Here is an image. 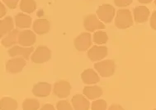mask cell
<instances>
[{"mask_svg":"<svg viewBox=\"0 0 156 110\" xmlns=\"http://www.w3.org/2000/svg\"><path fill=\"white\" fill-rule=\"evenodd\" d=\"M97 16L103 22L110 23L115 16V8L111 4H102L97 10Z\"/></svg>","mask_w":156,"mask_h":110,"instance_id":"3","label":"cell"},{"mask_svg":"<svg viewBox=\"0 0 156 110\" xmlns=\"http://www.w3.org/2000/svg\"><path fill=\"white\" fill-rule=\"evenodd\" d=\"M154 110H156V108H155V109H154Z\"/></svg>","mask_w":156,"mask_h":110,"instance_id":"35","label":"cell"},{"mask_svg":"<svg viewBox=\"0 0 156 110\" xmlns=\"http://www.w3.org/2000/svg\"><path fill=\"white\" fill-rule=\"evenodd\" d=\"M108 110H125L123 108L119 105H112L110 106Z\"/></svg>","mask_w":156,"mask_h":110,"instance_id":"31","label":"cell"},{"mask_svg":"<svg viewBox=\"0 0 156 110\" xmlns=\"http://www.w3.org/2000/svg\"><path fill=\"white\" fill-rule=\"evenodd\" d=\"M57 110H73L70 104L67 100H61L57 103Z\"/></svg>","mask_w":156,"mask_h":110,"instance_id":"26","label":"cell"},{"mask_svg":"<svg viewBox=\"0 0 156 110\" xmlns=\"http://www.w3.org/2000/svg\"><path fill=\"white\" fill-rule=\"evenodd\" d=\"M71 102L74 110H88L90 108L89 101L82 95H75Z\"/></svg>","mask_w":156,"mask_h":110,"instance_id":"13","label":"cell"},{"mask_svg":"<svg viewBox=\"0 0 156 110\" xmlns=\"http://www.w3.org/2000/svg\"><path fill=\"white\" fill-rule=\"evenodd\" d=\"M83 26L85 30L89 32H94L95 30L98 29H104L105 25L102 22H101L98 18L94 14H89L86 16L83 20Z\"/></svg>","mask_w":156,"mask_h":110,"instance_id":"5","label":"cell"},{"mask_svg":"<svg viewBox=\"0 0 156 110\" xmlns=\"http://www.w3.org/2000/svg\"><path fill=\"white\" fill-rule=\"evenodd\" d=\"M40 108V104L38 100L35 99H26L23 101V110H38Z\"/></svg>","mask_w":156,"mask_h":110,"instance_id":"23","label":"cell"},{"mask_svg":"<svg viewBox=\"0 0 156 110\" xmlns=\"http://www.w3.org/2000/svg\"><path fill=\"white\" fill-rule=\"evenodd\" d=\"M36 35L30 30L21 31L18 35V44L22 46H31L36 42Z\"/></svg>","mask_w":156,"mask_h":110,"instance_id":"10","label":"cell"},{"mask_svg":"<svg viewBox=\"0 0 156 110\" xmlns=\"http://www.w3.org/2000/svg\"><path fill=\"white\" fill-rule=\"evenodd\" d=\"M82 81L85 84L92 85L99 82V76L93 69H86L81 74Z\"/></svg>","mask_w":156,"mask_h":110,"instance_id":"15","label":"cell"},{"mask_svg":"<svg viewBox=\"0 0 156 110\" xmlns=\"http://www.w3.org/2000/svg\"><path fill=\"white\" fill-rule=\"evenodd\" d=\"M115 24L117 28L126 29L133 25V18L131 12L128 9H120L116 12Z\"/></svg>","mask_w":156,"mask_h":110,"instance_id":"1","label":"cell"},{"mask_svg":"<svg viewBox=\"0 0 156 110\" xmlns=\"http://www.w3.org/2000/svg\"><path fill=\"white\" fill-rule=\"evenodd\" d=\"M154 3H155V5H156V0H154Z\"/></svg>","mask_w":156,"mask_h":110,"instance_id":"34","label":"cell"},{"mask_svg":"<svg viewBox=\"0 0 156 110\" xmlns=\"http://www.w3.org/2000/svg\"><path fill=\"white\" fill-rule=\"evenodd\" d=\"M0 35L1 37L4 36L7 34H9V32H11L12 31H13V27H14V23L12 21V18L11 17H6L5 18H3V20H1L0 22Z\"/></svg>","mask_w":156,"mask_h":110,"instance_id":"17","label":"cell"},{"mask_svg":"<svg viewBox=\"0 0 156 110\" xmlns=\"http://www.w3.org/2000/svg\"><path fill=\"white\" fill-rule=\"evenodd\" d=\"M151 26L152 29L156 31V11H154L151 15Z\"/></svg>","mask_w":156,"mask_h":110,"instance_id":"29","label":"cell"},{"mask_svg":"<svg viewBox=\"0 0 156 110\" xmlns=\"http://www.w3.org/2000/svg\"><path fill=\"white\" fill-rule=\"evenodd\" d=\"M26 59L23 58H15L9 60L6 63V71L9 73H18L23 71L26 65Z\"/></svg>","mask_w":156,"mask_h":110,"instance_id":"6","label":"cell"},{"mask_svg":"<svg viewBox=\"0 0 156 110\" xmlns=\"http://www.w3.org/2000/svg\"><path fill=\"white\" fill-rule=\"evenodd\" d=\"M51 85L49 83L46 82H40L37 83V85H34V87L32 89V93L37 97H46L51 94Z\"/></svg>","mask_w":156,"mask_h":110,"instance_id":"12","label":"cell"},{"mask_svg":"<svg viewBox=\"0 0 156 110\" xmlns=\"http://www.w3.org/2000/svg\"><path fill=\"white\" fill-rule=\"evenodd\" d=\"M15 23L18 28H29L31 24V17L22 12L15 16Z\"/></svg>","mask_w":156,"mask_h":110,"instance_id":"18","label":"cell"},{"mask_svg":"<svg viewBox=\"0 0 156 110\" xmlns=\"http://www.w3.org/2000/svg\"><path fill=\"white\" fill-rule=\"evenodd\" d=\"M83 95L89 99H95L99 98L102 95V88L99 86H85L83 91Z\"/></svg>","mask_w":156,"mask_h":110,"instance_id":"19","label":"cell"},{"mask_svg":"<svg viewBox=\"0 0 156 110\" xmlns=\"http://www.w3.org/2000/svg\"><path fill=\"white\" fill-rule=\"evenodd\" d=\"M51 51L46 46H39L31 55V61L35 63H44L51 59Z\"/></svg>","mask_w":156,"mask_h":110,"instance_id":"4","label":"cell"},{"mask_svg":"<svg viewBox=\"0 0 156 110\" xmlns=\"http://www.w3.org/2000/svg\"><path fill=\"white\" fill-rule=\"evenodd\" d=\"M34 50L33 47H29V48H23L20 46H14L8 51V54L11 57H17L23 58L24 59H28L29 55Z\"/></svg>","mask_w":156,"mask_h":110,"instance_id":"11","label":"cell"},{"mask_svg":"<svg viewBox=\"0 0 156 110\" xmlns=\"http://www.w3.org/2000/svg\"><path fill=\"white\" fill-rule=\"evenodd\" d=\"M33 30L38 35L48 33L50 31V22L46 19H37L33 22Z\"/></svg>","mask_w":156,"mask_h":110,"instance_id":"16","label":"cell"},{"mask_svg":"<svg viewBox=\"0 0 156 110\" xmlns=\"http://www.w3.org/2000/svg\"><path fill=\"white\" fill-rule=\"evenodd\" d=\"M71 85L66 81H59L54 85V94L60 99L68 97L70 94Z\"/></svg>","mask_w":156,"mask_h":110,"instance_id":"8","label":"cell"},{"mask_svg":"<svg viewBox=\"0 0 156 110\" xmlns=\"http://www.w3.org/2000/svg\"><path fill=\"white\" fill-rule=\"evenodd\" d=\"M133 0H114V3L117 7H127L132 3Z\"/></svg>","mask_w":156,"mask_h":110,"instance_id":"27","label":"cell"},{"mask_svg":"<svg viewBox=\"0 0 156 110\" xmlns=\"http://www.w3.org/2000/svg\"><path fill=\"white\" fill-rule=\"evenodd\" d=\"M108 40V36L106 32L102 31H98L95 32L94 35V41L98 45H102L107 43Z\"/></svg>","mask_w":156,"mask_h":110,"instance_id":"24","label":"cell"},{"mask_svg":"<svg viewBox=\"0 0 156 110\" xmlns=\"http://www.w3.org/2000/svg\"><path fill=\"white\" fill-rule=\"evenodd\" d=\"M138 1L141 3H151L152 0H138Z\"/></svg>","mask_w":156,"mask_h":110,"instance_id":"33","label":"cell"},{"mask_svg":"<svg viewBox=\"0 0 156 110\" xmlns=\"http://www.w3.org/2000/svg\"><path fill=\"white\" fill-rule=\"evenodd\" d=\"M19 31L17 30H13L11 32H9V34L7 35L4 38H3L2 41H1V44L8 48V47H10L12 45H15L16 43H18V35H19Z\"/></svg>","mask_w":156,"mask_h":110,"instance_id":"20","label":"cell"},{"mask_svg":"<svg viewBox=\"0 0 156 110\" xmlns=\"http://www.w3.org/2000/svg\"><path fill=\"white\" fill-rule=\"evenodd\" d=\"M37 8V3L35 0H21L20 9L24 12L31 13Z\"/></svg>","mask_w":156,"mask_h":110,"instance_id":"22","label":"cell"},{"mask_svg":"<svg viewBox=\"0 0 156 110\" xmlns=\"http://www.w3.org/2000/svg\"><path fill=\"white\" fill-rule=\"evenodd\" d=\"M3 3L9 7V8L14 9L17 8V3H18L19 0H3Z\"/></svg>","mask_w":156,"mask_h":110,"instance_id":"28","label":"cell"},{"mask_svg":"<svg viewBox=\"0 0 156 110\" xmlns=\"http://www.w3.org/2000/svg\"><path fill=\"white\" fill-rule=\"evenodd\" d=\"M40 110H55V108L54 106H53L52 105L46 104V105H43L42 108H41Z\"/></svg>","mask_w":156,"mask_h":110,"instance_id":"30","label":"cell"},{"mask_svg":"<svg viewBox=\"0 0 156 110\" xmlns=\"http://www.w3.org/2000/svg\"><path fill=\"white\" fill-rule=\"evenodd\" d=\"M0 8H1V14L0 15H1V17H3L6 14V8L4 5L3 4V3H0Z\"/></svg>","mask_w":156,"mask_h":110,"instance_id":"32","label":"cell"},{"mask_svg":"<svg viewBox=\"0 0 156 110\" xmlns=\"http://www.w3.org/2000/svg\"><path fill=\"white\" fill-rule=\"evenodd\" d=\"M108 54V48L106 46L94 45L88 50V57L91 61H99L104 58Z\"/></svg>","mask_w":156,"mask_h":110,"instance_id":"9","label":"cell"},{"mask_svg":"<svg viewBox=\"0 0 156 110\" xmlns=\"http://www.w3.org/2000/svg\"><path fill=\"white\" fill-rule=\"evenodd\" d=\"M0 108L1 110H16L17 108V102L12 98L3 97L0 102Z\"/></svg>","mask_w":156,"mask_h":110,"instance_id":"21","label":"cell"},{"mask_svg":"<svg viewBox=\"0 0 156 110\" xmlns=\"http://www.w3.org/2000/svg\"><path fill=\"white\" fill-rule=\"evenodd\" d=\"M107 109V102L103 99H98L93 102L91 110H106Z\"/></svg>","mask_w":156,"mask_h":110,"instance_id":"25","label":"cell"},{"mask_svg":"<svg viewBox=\"0 0 156 110\" xmlns=\"http://www.w3.org/2000/svg\"><path fill=\"white\" fill-rule=\"evenodd\" d=\"M92 45L91 35L88 32H83L74 40V46L79 51L87 50Z\"/></svg>","mask_w":156,"mask_h":110,"instance_id":"7","label":"cell"},{"mask_svg":"<svg viewBox=\"0 0 156 110\" xmlns=\"http://www.w3.org/2000/svg\"><path fill=\"white\" fill-rule=\"evenodd\" d=\"M115 62L112 59L104 60L94 64V68L102 77H109L112 76L115 72Z\"/></svg>","mask_w":156,"mask_h":110,"instance_id":"2","label":"cell"},{"mask_svg":"<svg viewBox=\"0 0 156 110\" xmlns=\"http://www.w3.org/2000/svg\"><path fill=\"white\" fill-rule=\"evenodd\" d=\"M150 10L145 6H138L134 9V18L136 22L144 23L148 20Z\"/></svg>","mask_w":156,"mask_h":110,"instance_id":"14","label":"cell"}]
</instances>
